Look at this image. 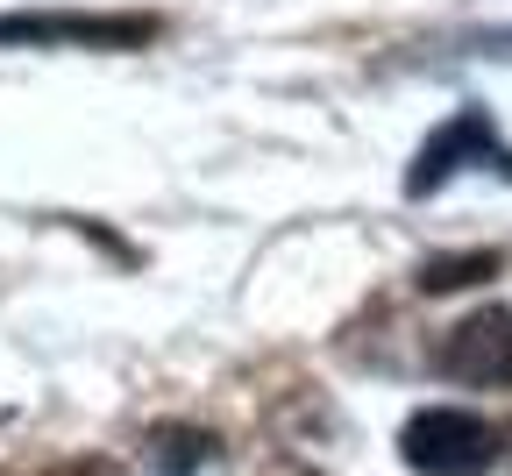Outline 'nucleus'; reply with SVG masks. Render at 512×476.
Segmentation results:
<instances>
[{
  "label": "nucleus",
  "mask_w": 512,
  "mask_h": 476,
  "mask_svg": "<svg viewBox=\"0 0 512 476\" xmlns=\"http://www.w3.org/2000/svg\"><path fill=\"white\" fill-rule=\"evenodd\" d=\"M399 448L420 476H484L505 455V434L484 427L477 413H456V405H427V413L406 420Z\"/></svg>",
  "instance_id": "nucleus-1"
},
{
  "label": "nucleus",
  "mask_w": 512,
  "mask_h": 476,
  "mask_svg": "<svg viewBox=\"0 0 512 476\" xmlns=\"http://www.w3.org/2000/svg\"><path fill=\"white\" fill-rule=\"evenodd\" d=\"M498 171V178H512V150L498 143V128H491V114L484 107H463V114H448L427 143H420V157H413V171H406V192L413 199H427L434 185H448L456 171Z\"/></svg>",
  "instance_id": "nucleus-2"
},
{
  "label": "nucleus",
  "mask_w": 512,
  "mask_h": 476,
  "mask_svg": "<svg viewBox=\"0 0 512 476\" xmlns=\"http://www.w3.org/2000/svg\"><path fill=\"white\" fill-rule=\"evenodd\" d=\"M434 370L456 377V384H477V391L512 384V313L505 306H484L463 327H448L441 349H434Z\"/></svg>",
  "instance_id": "nucleus-3"
},
{
  "label": "nucleus",
  "mask_w": 512,
  "mask_h": 476,
  "mask_svg": "<svg viewBox=\"0 0 512 476\" xmlns=\"http://www.w3.org/2000/svg\"><path fill=\"white\" fill-rule=\"evenodd\" d=\"M157 22L143 15H0V43H79V50H121V43H150Z\"/></svg>",
  "instance_id": "nucleus-4"
},
{
  "label": "nucleus",
  "mask_w": 512,
  "mask_h": 476,
  "mask_svg": "<svg viewBox=\"0 0 512 476\" xmlns=\"http://www.w3.org/2000/svg\"><path fill=\"white\" fill-rule=\"evenodd\" d=\"M491 270H498V256H434L420 270V285L427 292H456V285H484Z\"/></svg>",
  "instance_id": "nucleus-5"
},
{
  "label": "nucleus",
  "mask_w": 512,
  "mask_h": 476,
  "mask_svg": "<svg viewBox=\"0 0 512 476\" xmlns=\"http://www.w3.org/2000/svg\"><path fill=\"white\" fill-rule=\"evenodd\" d=\"M57 476H121V469H107V462H79V469H57Z\"/></svg>",
  "instance_id": "nucleus-6"
}]
</instances>
